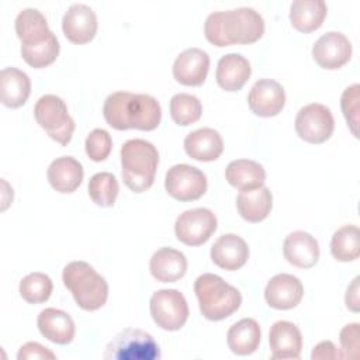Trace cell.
Here are the masks:
<instances>
[{
    "mask_svg": "<svg viewBox=\"0 0 360 360\" xmlns=\"http://www.w3.org/2000/svg\"><path fill=\"white\" fill-rule=\"evenodd\" d=\"M225 179L239 191H250L264 184L266 172L263 166L255 160L236 159L226 166Z\"/></svg>",
    "mask_w": 360,
    "mask_h": 360,
    "instance_id": "obj_27",
    "label": "cell"
},
{
    "mask_svg": "<svg viewBox=\"0 0 360 360\" xmlns=\"http://www.w3.org/2000/svg\"><path fill=\"white\" fill-rule=\"evenodd\" d=\"M269 343L271 359H298L302 349V336L295 323L277 321L270 328Z\"/></svg>",
    "mask_w": 360,
    "mask_h": 360,
    "instance_id": "obj_19",
    "label": "cell"
},
{
    "mask_svg": "<svg viewBox=\"0 0 360 360\" xmlns=\"http://www.w3.org/2000/svg\"><path fill=\"white\" fill-rule=\"evenodd\" d=\"M59 51H60L59 41L56 35L52 32L51 37L39 45L21 46V56L30 66L35 69H41L53 63L59 55Z\"/></svg>",
    "mask_w": 360,
    "mask_h": 360,
    "instance_id": "obj_35",
    "label": "cell"
},
{
    "mask_svg": "<svg viewBox=\"0 0 360 360\" xmlns=\"http://www.w3.org/2000/svg\"><path fill=\"white\" fill-rule=\"evenodd\" d=\"M249 259L248 243L235 233L219 236L211 246V260L228 271L239 270Z\"/></svg>",
    "mask_w": 360,
    "mask_h": 360,
    "instance_id": "obj_17",
    "label": "cell"
},
{
    "mask_svg": "<svg viewBox=\"0 0 360 360\" xmlns=\"http://www.w3.org/2000/svg\"><path fill=\"white\" fill-rule=\"evenodd\" d=\"M359 98H360V86L353 84L350 87H346L340 97V107L343 111V115L347 121V125L350 127V131L354 136H359L357 127H359Z\"/></svg>",
    "mask_w": 360,
    "mask_h": 360,
    "instance_id": "obj_37",
    "label": "cell"
},
{
    "mask_svg": "<svg viewBox=\"0 0 360 360\" xmlns=\"http://www.w3.org/2000/svg\"><path fill=\"white\" fill-rule=\"evenodd\" d=\"M359 280L360 277H354L353 281L350 283V285L346 290V295H345V302L347 309L353 311V312H359L360 311V288H359Z\"/></svg>",
    "mask_w": 360,
    "mask_h": 360,
    "instance_id": "obj_41",
    "label": "cell"
},
{
    "mask_svg": "<svg viewBox=\"0 0 360 360\" xmlns=\"http://www.w3.org/2000/svg\"><path fill=\"white\" fill-rule=\"evenodd\" d=\"M252 68L249 60L240 53H226L217 65L215 79L225 91H238L249 80Z\"/></svg>",
    "mask_w": 360,
    "mask_h": 360,
    "instance_id": "obj_22",
    "label": "cell"
},
{
    "mask_svg": "<svg viewBox=\"0 0 360 360\" xmlns=\"http://www.w3.org/2000/svg\"><path fill=\"white\" fill-rule=\"evenodd\" d=\"M312 360H335V359H343L342 350H339L330 340L319 342L311 353Z\"/></svg>",
    "mask_w": 360,
    "mask_h": 360,
    "instance_id": "obj_40",
    "label": "cell"
},
{
    "mask_svg": "<svg viewBox=\"0 0 360 360\" xmlns=\"http://www.w3.org/2000/svg\"><path fill=\"white\" fill-rule=\"evenodd\" d=\"M52 280L45 273H30L20 281V295L28 304H41L49 300L52 294Z\"/></svg>",
    "mask_w": 360,
    "mask_h": 360,
    "instance_id": "obj_34",
    "label": "cell"
},
{
    "mask_svg": "<svg viewBox=\"0 0 360 360\" xmlns=\"http://www.w3.org/2000/svg\"><path fill=\"white\" fill-rule=\"evenodd\" d=\"M31 94L28 75L14 66L0 72V100L6 107L18 108L25 104Z\"/></svg>",
    "mask_w": 360,
    "mask_h": 360,
    "instance_id": "obj_25",
    "label": "cell"
},
{
    "mask_svg": "<svg viewBox=\"0 0 360 360\" xmlns=\"http://www.w3.org/2000/svg\"><path fill=\"white\" fill-rule=\"evenodd\" d=\"M228 347L238 356H248L257 350L260 343V326L252 318L235 322L226 333Z\"/></svg>",
    "mask_w": 360,
    "mask_h": 360,
    "instance_id": "obj_30",
    "label": "cell"
},
{
    "mask_svg": "<svg viewBox=\"0 0 360 360\" xmlns=\"http://www.w3.org/2000/svg\"><path fill=\"white\" fill-rule=\"evenodd\" d=\"M330 253L339 262L356 260L360 255V231L356 225L339 228L330 240Z\"/></svg>",
    "mask_w": 360,
    "mask_h": 360,
    "instance_id": "obj_31",
    "label": "cell"
},
{
    "mask_svg": "<svg viewBox=\"0 0 360 360\" xmlns=\"http://www.w3.org/2000/svg\"><path fill=\"white\" fill-rule=\"evenodd\" d=\"M153 322L165 330H179L188 318V305L184 295L174 288L158 290L149 301Z\"/></svg>",
    "mask_w": 360,
    "mask_h": 360,
    "instance_id": "obj_8",
    "label": "cell"
},
{
    "mask_svg": "<svg viewBox=\"0 0 360 360\" xmlns=\"http://www.w3.org/2000/svg\"><path fill=\"white\" fill-rule=\"evenodd\" d=\"M294 124L297 135L308 143H323L335 129L332 111L319 103H311L300 108Z\"/></svg>",
    "mask_w": 360,
    "mask_h": 360,
    "instance_id": "obj_9",
    "label": "cell"
},
{
    "mask_svg": "<svg viewBox=\"0 0 360 360\" xmlns=\"http://www.w3.org/2000/svg\"><path fill=\"white\" fill-rule=\"evenodd\" d=\"M194 292L200 311L208 321L225 319L236 312L242 304L239 290L212 273H204L197 277Z\"/></svg>",
    "mask_w": 360,
    "mask_h": 360,
    "instance_id": "obj_4",
    "label": "cell"
},
{
    "mask_svg": "<svg viewBox=\"0 0 360 360\" xmlns=\"http://www.w3.org/2000/svg\"><path fill=\"white\" fill-rule=\"evenodd\" d=\"M283 255L290 264L300 269H311L319 259V245L311 233L294 231L284 239Z\"/></svg>",
    "mask_w": 360,
    "mask_h": 360,
    "instance_id": "obj_18",
    "label": "cell"
},
{
    "mask_svg": "<svg viewBox=\"0 0 360 360\" xmlns=\"http://www.w3.org/2000/svg\"><path fill=\"white\" fill-rule=\"evenodd\" d=\"M56 356L55 353H52L48 347L42 346L38 342H27L24 343L18 353H17V359L18 360H31V359H51L53 360Z\"/></svg>",
    "mask_w": 360,
    "mask_h": 360,
    "instance_id": "obj_39",
    "label": "cell"
},
{
    "mask_svg": "<svg viewBox=\"0 0 360 360\" xmlns=\"http://www.w3.org/2000/svg\"><path fill=\"white\" fill-rule=\"evenodd\" d=\"M273 207L271 191L262 186L256 190L240 191L236 197V208L239 215L252 224L266 219Z\"/></svg>",
    "mask_w": 360,
    "mask_h": 360,
    "instance_id": "obj_28",
    "label": "cell"
},
{
    "mask_svg": "<svg viewBox=\"0 0 360 360\" xmlns=\"http://www.w3.org/2000/svg\"><path fill=\"white\" fill-rule=\"evenodd\" d=\"M103 115L107 124L118 131H152L160 124L162 108L150 94L115 91L105 98Z\"/></svg>",
    "mask_w": 360,
    "mask_h": 360,
    "instance_id": "obj_1",
    "label": "cell"
},
{
    "mask_svg": "<svg viewBox=\"0 0 360 360\" xmlns=\"http://www.w3.org/2000/svg\"><path fill=\"white\" fill-rule=\"evenodd\" d=\"M217 217L208 208H193L180 214L174 224L176 238L187 246L205 243L217 229Z\"/></svg>",
    "mask_w": 360,
    "mask_h": 360,
    "instance_id": "obj_11",
    "label": "cell"
},
{
    "mask_svg": "<svg viewBox=\"0 0 360 360\" xmlns=\"http://www.w3.org/2000/svg\"><path fill=\"white\" fill-rule=\"evenodd\" d=\"M248 105L255 115L276 117L285 105V91L278 82L260 79L248 94Z\"/></svg>",
    "mask_w": 360,
    "mask_h": 360,
    "instance_id": "obj_13",
    "label": "cell"
},
{
    "mask_svg": "<svg viewBox=\"0 0 360 360\" xmlns=\"http://www.w3.org/2000/svg\"><path fill=\"white\" fill-rule=\"evenodd\" d=\"M359 323H347L342 328L339 333V340L342 346L343 359H357L359 357V349H360V340H359Z\"/></svg>",
    "mask_w": 360,
    "mask_h": 360,
    "instance_id": "obj_38",
    "label": "cell"
},
{
    "mask_svg": "<svg viewBox=\"0 0 360 360\" xmlns=\"http://www.w3.org/2000/svg\"><path fill=\"white\" fill-rule=\"evenodd\" d=\"M149 270L158 281L174 283L186 274L187 259L180 250L173 248H160L152 255Z\"/></svg>",
    "mask_w": 360,
    "mask_h": 360,
    "instance_id": "obj_24",
    "label": "cell"
},
{
    "mask_svg": "<svg viewBox=\"0 0 360 360\" xmlns=\"http://www.w3.org/2000/svg\"><path fill=\"white\" fill-rule=\"evenodd\" d=\"M97 15L91 7L76 3L72 4L62 18V31L73 44H87L97 32Z\"/></svg>",
    "mask_w": 360,
    "mask_h": 360,
    "instance_id": "obj_15",
    "label": "cell"
},
{
    "mask_svg": "<svg viewBox=\"0 0 360 360\" xmlns=\"http://www.w3.org/2000/svg\"><path fill=\"white\" fill-rule=\"evenodd\" d=\"M34 117L39 127L60 145H68L75 131V121L68 112L66 103L55 94L39 97L34 107Z\"/></svg>",
    "mask_w": 360,
    "mask_h": 360,
    "instance_id": "obj_7",
    "label": "cell"
},
{
    "mask_svg": "<svg viewBox=\"0 0 360 360\" xmlns=\"http://www.w3.org/2000/svg\"><path fill=\"white\" fill-rule=\"evenodd\" d=\"M84 170L79 160L72 156H60L51 162L46 177L53 190L62 194L73 193L83 181Z\"/></svg>",
    "mask_w": 360,
    "mask_h": 360,
    "instance_id": "obj_20",
    "label": "cell"
},
{
    "mask_svg": "<svg viewBox=\"0 0 360 360\" xmlns=\"http://www.w3.org/2000/svg\"><path fill=\"white\" fill-rule=\"evenodd\" d=\"M312 58L321 68L336 70L350 60L352 44L345 34L329 31L314 44Z\"/></svg>",
    "mask_w": 360,
    "mask_h": 360,
    "instance_id": "obj_12",
    "label": "cell"
},
{
    "mask_svg": "<svg viewBox=\"0 0 360 360\" xmlns=\"http://www.w3.org/2000/svg\"><path fill=\"white\" fill-rule=\"evenodd\" d=\"M264 34V20L252 7H238L211 13L204 24V35L215 46L246 45L259 41Z\"/></svg>",
    "mask_w": 360,
    "mask_h": 360,
    "instance_id": "obj_2",
    "label": "cell"
},
{
    "mask_svg": "<svg viewBox=\"0 0 360 360\" xmlns=\"http://www.w3.org/2000/svg\"><path fill=\"white\" fill-rule=\"evenodd\" d=\"M210 56L200 48L183 51L173 63V76L183 86H201L208 75Z\"/></svg>",
    "mask_w": 360,
    "mask_h": 360,
    "instance_id": "obj_16",
    "label": "cell"
},
{
    "mask_svg": "<svg viewBox=\"0 0 360 360\" xmlns=\"http://www.w3.org/2000/svg\"><path fill=\"white\" fill-rule=\"evenodd\" d=\"M103 357L105 360H156L160 359V347L150 333L127 328L107 343Z\"/></svg>",
    "mask_w": 360,
    "mask_h": 360,
    "instance_id": "obj_6",
    "label": "cell"
},
{
    "mask_svg": "<svg viewBox=\"0 0 360 360\" xmlns=\"http://www.w3.org/2000/svg\"><path fill=\"white\" fill-rule=\"evenodd\" d=\"M186 153L200 162L217 160L224 152V141L218 131L212 128H200L184 138Z\"/></svg>",
    "mask_w": 360,
    "mask_h": 360,
    "instance_id": "obj_23",
    "label": "cell"
},
{
    "mask_svg": "<svg viewBox=\"0 0 360 360\" xmlns=\"http://www.w3.org/2000/svg\"><path fill=\"white\" fill-rule=\"evenodd\" d=\"M326 13L328 7L322 0H297L290 6V21L295 30L308 34L323 24Z\"/></svg>",
    "mask_w": 360,
    "mask_h": 360,
    "instance_id": "obj_29",
    "label": "cell"
},
{
    "mask_svg": "<svg viewBox=\"0 0 360 360\" xmlns=\"http://www.w3.org/2000/svg\"><path fill=\"white\" fill-rule=\"evenodd\" d=\"M37 325L41 335L56 345H68L75 338V322L72 316L62 309H42L37 318Z\"/></svg>",
    "mask_w": 360,
    "mask_h": 360,
    "instance_id": "obj_21",
    "label": "cell"
},
{
    "mask_svg": "<svg viewBox=\"0 0 360 360\" xmlns=\"http://www.w3.org/2000/svg\"><path fill=\"white\" fill-rule=\"evenodd\" d=\"M302 295V283L298 277L288 273L273 276L264 288V300L269 307L281 311L295 308L301 302Z\"/></svg>",
    "mask_w": 360,
    "mask_h": 360,
    "instance_id": "obj_14",
    "label": "cell"
},
{
    "mask_svg": "<svg viewBox=\"0 0 360 360\" xmlns=\"http://www.w3.org/2000/svg\"><path fill=\"white\" fill-rule=\"evenodd\" d=\"M63 285L72 292L76 304L84 311L101 308L108 298V284L87 262L76 260L62 271Z\"/></svg>",
    "mask_w": 360,
    "mask_h": 360,
    "instance_id": "obj_5",
    "label": "cell"
},
{
    "mask_svg": "<svg viewBox=\"0 0 360 360\" xmlns=\"http://www.w3.org/2000/svg\"><path fill=\"white\" fill-rule=\"evenodd\" d=\"M15 32L21 46H34L45 42L52 31L45 15L37 8H24L15 17Z\"/></svg>",
    "mask_w": 360,
    "mask_h": 360,
    "instance_id": "obj_26",
    "label": "cell"
},
{
    "mask_svg": "<svg viewBox=\"0 0 360 360\" xmlns=\"http://www.w3.org/2000/svg\"><path fill=\"white\" fill-rule=\"evenodd\" d=\"M165 188L179 201H194L205 194L207 177L198 167L186 163L174 165L166 172Z\"/></svg>",
    "mask_w": 360,
    "mask_h": 360,
    "instance_id": "obj_10",
    "label": "cell"
},
{
    "mask_svg": "<svg viewBox=\"0 0 360 360\" xmlns=\"http://www.w3.org/2000/svg\"><path fill=\"white\" fill-rule=\"evenodd\" d=\"M159 152L145 139H128L121 148V174L124 184L134 193L146 191L155 181Z\"/></svg>",
    "mask_w": 360,
    "mask_h": 360,
    "instance_id": "obj_3",
    "label": "cell"
},
{
    "mask_svg": "<svg viewBox=\"0 0 360 360\" xmlns=\"http://www.w3.org/2000/svg\"><path fill=\"white\" fill-rule=\"evenodd\" d=\"M84 148H86L87 156L93 162H103L108 158L112 149L111 135L103 128H96L87 135Z\"/></svg>",
    "mask_w": 360,
    "mask_h": 360,
    "instance_id": "obj_36",
    "label": "cell"
},
{
    "mask_svg": "<svg viewBox=\"0 0 360 360\" xmlns=\"http://www.w3.org/2000/svg\"><path fill=\"white\" fill-rule=\"evenodd\" d=\"M87 190H89L90 198L96 205L112 207L117 200L120 186L112 173L100 172L90 177Z\"/></svg>",
    "mask_w": 360,
    "mask_h": 360,
    "instance_id": "obj_32",
    "label": "cell"
},
{
    "mask_svg": "<svg viewBox=\"0 0 360 360\" xmlns=\"http://www.w3.org/2000/svg\"><path fill=\"white\" fill-rule=\"evenodd\" d=\"M202 114L201 101L188 93H177L170 100V117L181 127H187L200 120Z\"/></svg>",
    "mask_w": 360,
    "mask_h": 360,
    "instance_id": "obj_33",
    "label": "cell"
}]
</instances>
